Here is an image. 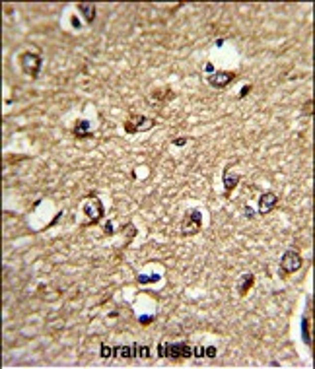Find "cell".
<instances>
[{"label":"cell","instance_id":"cell-13","mask_svg":"<svg viewBox=\"0 0 315 369\" xmlns=\"http://www.w3.org/2000/svg\"><path fill=\"white\" fill-rule=\"evenodd\" d=\"M76 8H78V12L84 16L86 23H94V22H96V14H98V10H96V6H94V4H78Z\"/></svg>","mask_w":315,"mask_h":369},{"label":"cell","instance_id":"cell-21","mask_svg":"<svg viewBox=\"0 0 315 369\" xmlns=\"http://www.w3.org/2000/svg\"><path fill=\"white\" fill-rule=\"evenodd\" d=\"M243 214H245V218H255V210H253L251 206H243Z\"/></svg>","mask_w":315,"mask_h":369},{"label":"cell","instance_id":"cell-12","mask_svg":"<svg viewBox=\"0 0 315 369\" xmlns=\"http://www.w3.org/2000/svg\"><path fill=\"white\" fill-rule=\"evenodd\" d=\"M72 134H74V138H78V140H86V138H92V136H94V131H92V123H90V121H86V119H80V121H76L74 129H72Z\"/></svg>","mask_w":315,"mask_h":369},{"label":"cell","instance_id":"cell-16","mask_svg":"<svg viewBox=\"0 0 315 369\" xmlns=\"http://www.w3.org/2000/svg\"><path fill=\"white\" fill-rule=\"evenodd\" d=\"M302 338H304V342H306L308 346L312 344V336H310V319H308V317L302 319Z\"/></svg>","mask_w":315,"mask_h":369},{"label":"cell","instance_id":"cell-18","mask_svg":"<svg viewBox=\"0 0 315 369\" xmlns=\"http://www.w3.org/2000/svg\"><path fill=\"white\" fill-rule=\"evenodd\" d=\"M185 144H189V138L187 136H179V138H173V146H185Z\"/></svg>","mask_w":315,"mask_h":369},{"label":"cell","instance_id":"cell-10","mask_svg":"<svg viewBox=\"0 0 315 369\" xmlns=\"http://www.w3.org/2000/svg\"><path fill=\"white\" fill-rule=\"evenodd\" d=\"M239 181H241V175L235 173L230 165L222 171V185H224V193H226V196H230L231 193L235 191V187L239 185Z\"/></svg>","mask_w":315,"mask_h":369},{"label":"cell","instance_id":"cell-11","mask_svg":"<svg viewBox=\"0 0 315 369\" xmlns=\"http://www.w3.org/2000/svg\"><path fill=\"white\" fill-rule=\"evenodd\" d=\"M253 284H255V274H253V272L241 274V276L237 278V282H235V292H237V295H239V297H245V295L249 294V290L253 288Z\"/></svg>","mask_w":315,"mask_h":369},{"label":"cell","instance_id":"cell-14","mask_svg":"<svg viewBox=\"0 0 315 369\" xmlns=\"http://www.w3.org/2000/svg\"><path fill=\"white\" fill-rule=\"evenodd\" d=\"M216 346H193V358H216Z\"/></svg>","mask_w":315,"mask_h":369},{"label":"cell","instance_id":"cell-17","mask_svg":"<svg viewBox=\"0 0 315 369\" xmlns=\"http://www.w3.org/2000/svg\"><path fill=\"white\" fill-rule=\"evenodd\" d=\"M154 319H156V315H140L138 323L140 325H150V323H154Z\"/></svg>","mask_w":315,"mask_h":369},{"label":"cell","instance_id":"cell-15","mask_svg":"<svg viewBox=\"0 0 315 369\" xmlns=\"http://www.w3.org/2000/svg\"><path fill=\"white\" fill-rule=\"evenodd\" d=\"M160 278H162L160 274H138V276H136V282L142 284V286H144V284H158L160 282Z\"/></svg>","mask_w":315,"mask_h":369},{"label":"cell","instance_id":"cell-22","mask_svg":"<svg viewBox=\"0 0 315 369\" xmlns=\"http://www.w3.org/2000/svg\"><path fill=\"white\" fill-rule=\"evenodd\" d=\"M70 23H72V27H74V29H80V27H82V23L78 22V18H76V16H72V18H70Z\"/></svg>","mask_w":315,"mask_h":369},{"label":"cell","instance_id":"cell-3","mask_svg":"<svg viewBox=\"0 0 315 369\" xmlns=\"http://www.w3.org/2000/svg\"><path fill=\"white\" fill-rule=\"evenodd\" d=\"M203 221H205V216L199 208H189L185 212V216L181 220V235L183 237H191V235H197L201 229H203Z\"/></svg>","mask_w":315,"mask_h":369},{"label":"cell","instance_id":"cell-9","mask_svg":"<svg viewBox=\"0 0 315 369\" xmlns=\"http://www.w3.org/2000/svg\"><path fill=\"white\" fill-rule=\"evenodd\" d=\"M276 206H278V195L273 193V191H267V193H263V195L259 196L257 212H259L261 216H267V214L273 212Z\"/></svg>","mask_w":315,"mask_h":369},{"label":"cell","instance_id":"cell-20","mask_svg":"<svg viewBox=\"0 0 315 369\" xmlns=\"http://www.w3.org/2000/svg\"><path fill=\"white\" fill-rule=\"evenodd\" d=\"M249 91H251V86H249V84H245V86L241 87V91H239V95H237V99H243V97H245V95H247Z\"/></svg>","mask_w":315,"mask_h":369},{"label":"cell","instance_id":"cell-4","mask_svg":"<svg viewBox=\"0 0 315 369\" xmlns=\"http://www.w3.org/2000/svg\"><path fill=\"white\" fill-rule=\"evenodd\" d=\"M82 212H84V216L88 218L82 225H86V227H88V225H94V223H98L105 214L104 202H102L98 196L86 198L84 202H82Z\"/></svg>","mask_w":315,"mask_h":369},{"label":"cell","instance_id":"cell-23","mask_svg":"<svg viewBox=\"0 0 315 369\" xmlns=\"http://www.w3.org/2000/svg\"><path fill=\"white\" fill-rule=\"evenodd\" d=\"M312 105H314L312 101H308V103L304 105V115H312Z\"/></svg>","mask_w":315,"mask_h":369},{"label":"cell","instance_id":"cell-8","mask_svg":"<svg viewBox=\"0 0 315 369\" xmlns=\"http://www.w3.org/2000/svg\"><path fill=\"white\" fill-rule=\"evenodd\" d=\"M235 78H237V74L230 72V70H214L212 74H207V82L214 89H226Z\"/></svg>","mask_w":315,"mask_h":369},{"label":"cell","instance_id":"cell-19","mask_svg":"<svg viewBox=\"0 0 315 369\" xmlns=\"http://www.w3.org/2000/svg\"><path fill=\"white\" fill-rule=\"evenodd\" d=\"M113 233H115V231H113V223H111V221H107V223H105V227H104V235H105V237H109V235H113Z\"/></svg>","mask_w":315,"mask_h":369},{"label":"cell","instance_id":"cell-24","mask_svg":"<svg viewBox=\"0 0 315 369\" xmlns=\"http://www.w3.org/2000/svg\"><path fill=\"white\" fill-rule=\"evenodd\" d=\"M205 72H207V74H212V72H214V66L210 65V63H207V65H205Z\"/></svg>","mask_w":315,"mask_h":369},{"label":"cell","instance_id":"cell-1","mask_svg":"<svg viewBox=\"0 0 315 369\" xmlns=\"http://www.w3.org/2000/svg\"><path fill=\"white\" fill-rule=\"evenodd\" d=\"M100 356L109 360V358H125V360H130V358H142V360H148L152 358L150 356V348L142 346L138 342L134 344H128V346H109V344H102L100 346Z\"/></svg>","mask_w":315,"mask_h":369},{"label":"cell","instance_id":"cell-7","mask_svg":"<svg viewBox=\"0 0 315 369\" xmlns=\"http://www.w3.org/2000/svg\"><path fill=\"white\" fill-rule=\"evenodd\" d=\"M156 127V119H150L146 115H138L132 113L125 123V132L126 134H138V132H146L150 129Z\"/></svg>","mask_w":315,"mask_h":369},{"label":"cell","instance_id":"cell-2","mask_svg":"<svg viewBox=\"0 0 315 369\" xmlns=\"http://www.w3.org/2000/svg\"><path fill=\"white\" fill-rule=\"evenodd\" d=\"M158 358H169V360L193 358V346H189L187 342H162L158 344Z\"/></svg>","mask_w":315,"mask_h":369},{"label":"cell","instance_id":"cell-6","mask_svg":"<svg viewBox=\"0 0 315 369\" xmlns=\"http://www.w3.org/2000/svg\"><path fill=\"white\" fill-rule=\"evenodd\" d=\"M18 61H20L21 72H23L27 78H37V76H39L41 66H43V59L37 55V53L25 51V53H21Z\"/></svg>","mask_w":315,"mask_h":369},{"label":"cell","instance_id":"cell-5","mask_svg":"<svg viewBox=\"0 0 315 369\" xmlns=\"http://www.w3.org/2000/svg\"><path fill=\"white\" fill-rule=\"evenodd\" d=\"M302 264H304L302 255H300L298 251H294V249H288V251H284V253H282L278 274H280L282 278H286V276H290V274L298 272V270L302 268Z\"/></svg>","mask_w":315,"mask_h":369}]
</instances>
